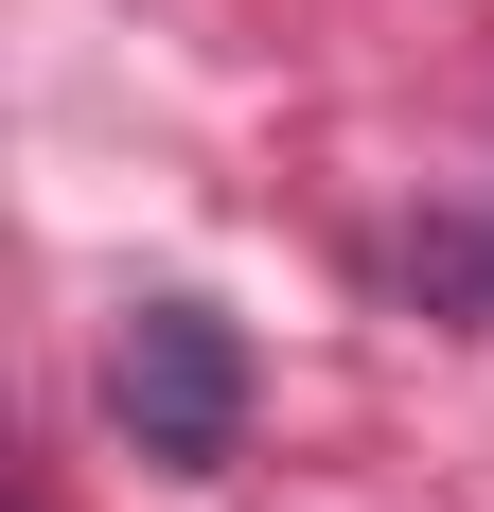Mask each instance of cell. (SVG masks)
Instances as JSON below:
<instances>
[{
	"label": "cell",
	"mask_w": 494,
	"mask_h": 512,
	"mask_svg": "<svg viewBox=\"0 0 494 512\" xmlns=\"http://www.w3.org/2000/svg\"><path fill=\"white\" fill-rule=\"evenodd\" d=\"M106 424H124L159 477H212L247 442V336L212 301H124V336H106Z\"/></svg>",
	"instance_id": "cell-1"
}]
</instances>
